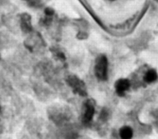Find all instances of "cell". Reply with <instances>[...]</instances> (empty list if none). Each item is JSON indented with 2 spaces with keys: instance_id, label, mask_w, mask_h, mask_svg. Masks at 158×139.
Masks as SVG:
<instances>
[{
  "instance_id": "8",
  "label": "cell",
  "mask_w": 158,
  "mask_h": 139,
  "mask_svg": "<svg viewBox=\"0 0 158 139\" xmlns=\"http://www.w3.org/2000/svg\"><path fill=\"white\" fill-rule=\"evenodd\" d=\"M109 117V109L106 107H103L101 109V111L100 114H99V120L101 121L104 122H106L108 120Z\"/></svg>"
},
{
  "instance_id": "6",
  "label": "cell",
  "mask_w": 158,
  "mask_h": 139,
  "mask_svg": "<svg viewBox=\"0 0 158 139\" xmlns=\"http://www.w3.org/2000/svg\"><path fill=\"white\" fill-rule=\"evenodd\" d=\"M118 135L121 139H131L133 135V131L130 126L124 125L119 129Z\"/></svg>"
},
{
  "instance_id": "9",
  "label": "cell",
  "mask_w": 158,
  "mask_h": 139,
  "mask_svg": "<svg viewBox=\"0 0 158 139\" xmlns=\"http://www.w3.org/2000/svg\"><path fill=\"white\" fill-rule=\"evenodd\" d=\"M107 1H115V0H107Z\"/></svg>"
},
{
  "instance_id": "7",
  "label": "cell",
  "mask_w": 158,
  "mask_h": 139,
  "mask_svg": "<svg viewBox=\"0 0 158 139\" xmlns=\"http://www.w3.org/2000/svg\"><path fill=\"white\" fill-rule=\"evenodd\" d=\"M157 79V71L154 69L148 70L143 77V80L146 83H151L156 82Z\"/></svg>"
},
{
  "instance_id": "2",
  "label": "cell",
  "mask_w": 158,
  "mask_h": 139,
  "mask_svg": "<svg viewBox=\"0 0 158 139\" xmlns=\"http://www.w3.org/2000/svg\"><path fill=\"white\" fill-rule=\"evenodd\" d=\"M66 82L75 94H78L81 96L87 95L86 85L80 78L75 75H70L66 78Z\"/></svg>"
},
{
  "instance_id": "3",
  "label": "cell",
  "mask_w": 158,
  "mask_h": 139,
  "mask_svg": "<svg viewBox=\"0 0 158 139\" xmlns=\"http://www.w3.org/2000/svg\"><path fill=\"white\" fill-rule=\"evenodd\" d=\"M95 112V104L92 99L86 100L83 105L81 120L83 124H89L93 118Z\"/></svg>"
},
{
  "instance_id": "1",
  "label": "cell",
  "mask_w": 158,
  "mask_h": 139,
  "mask_svg": "<svg viewBox=\"0 0 158 139\" xmlns=\"http://www.w3.org/2000/svg\"><path fill=\"white\" fill-rule=\"evenodd\" d=\"M94 69L95 75L99 80L105 81L107 79L108 61L105 55H100L96 59Z\"/></svg>"
},
{
  "instance_id": "5",
  "label": "cell",
  "mask_w": 158,
  "mask_h": 139,
  "mask_svg": "<svg viewBox=\"0 0 158 139\" xmlns=\"http://www.w3.org/2000/svg\"><path fill=\"white\" fill-rule=\"evenodd\" d=\"M20 26L22 30L25 33H29L32 30L31 17L27 13H23L20 15Z\"/></svg>"
},
{
  "instance_id": "4",
  "label": "cell",
  "mask_w": 158,
  "mask_h": 139,
  "mask_svg": "<svg viewBox=\"0 0 158 139\" xmlns=\"http://www.w3.org/2000/svg\"><path fill=\"white\" fill-rule=\"evenodd\" d=\"M130 86V82L127 78H119L115 84L114 87L115 92L119 96H124L127 91L128 90Z\"/></svg>"
},
{
  "instance_id": "10",
  "label": "cell",
  "mask_w": 158,
  "mask_h": 139,
  "mask_svg": "<svg viewBox=\"0 0 158 139\" xmlns=\"http://www.w3.org/2000/svg\"><path fill=\"white\" fill-rule=\"evenodd\" d=\"M0 111H1V107H0Z\"/></svg>"
}]
</instances>
